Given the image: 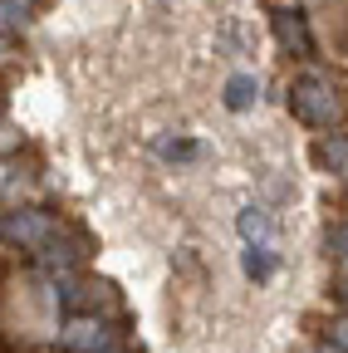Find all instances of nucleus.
<instances>
[{"label":"nucleus","instance_id":"nucleus-2","mask_svg":"<svg viewBox=\"0 0 348 353\" xmlns=\"http://www.w3.org/2000/svg\"><path fill=\"white\" fill-rule=\"evenodd\" d=\"M334 299H338V304L348 309V285H334Z\"/></svg>","mask_w":348,"mask_h":353},{"label":"nucleus","instance_id":"nucleus-3","mask_svg":"<svg viewBox=\"0 0 348 353\" xmlns=\"http://www.w3.org/2000/svg\"><path fill=\"white\" fill-rule=\"evenodd\" d=\"M334 339H338V343L348 348V324H338V334H334Z\"/></svg>","mask_w":348,"mask_h":353},{"label":"nucleus","instance_id":"nucleus-1","mask_svg":"<svg viewBox=\"0 0 348 353\" xmlns=\"http://www.w3.org/2000/svg\"><path fill=\"white\" fill-rule=\"evenodd\" d=\"M294 108H299V118L304 123H329L334 118V94L324 83H314V79H304L299 88H294V99H289Z\"/></svg>","mask_w":348,"mask_h":353}]
</instances>
